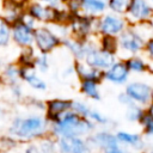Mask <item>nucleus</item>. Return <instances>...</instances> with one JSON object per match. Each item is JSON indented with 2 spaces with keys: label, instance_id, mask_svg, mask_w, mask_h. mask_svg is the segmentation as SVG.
<instances>
[{
  "label": "nucleus",
  "instance_id": "1",
  "mask_svg": "<svg viewBox=\"0 0 153 153\" xmlns=\"http://www.w3.org/2000/svg\"><path fill=\"white\" fill-rule=\"evenodd\" d=\"M91 128H92L91 122H88L86 118H82L74 112H68L62 117L59 116L55 120V124H54L55 133L62 136L82 135Z\"/></svg>",
  "mask_w": 153,
  "mask_h": 153
},
{
  "label": "nucleus",
  "instance_id": "2",
  "mask_svg": "<svg viewBox=\"0 0 153 153\" xmlns=\"http://www.w3.org/2000/svg\"><path fill=\"white\" fill-rule=\"evenodd\" d=\"M61 8L53 7L50 5L39 2L37 0H29L25 5V12L29 13L37 23L42 24H56L59 23Z\"/></svg>",
  "mask_w": 153,
  "mask_h": 153
},
{
  "label": "nucleus",
  "instance_id": "3",
  "mask_svg": "<svg viewBox=\"0 0 153 153\" xmlns=\"http://www.w3.org/2000/svg\"><path fill=\"white\" fill-rule=\"evenodd\" d=\"M44 128H45V122L41 117L32 116L27 118H17L13 122L10 131L17 136L29 139L42 134Z\"/></svg>",
  "mask_w": 153,
  "mask_h": 153
},
{
  "label": "nucleus",
  "instance_id": "4",
  "mask_svg": "<svg viewBox=\"0 0 153 153\" xmlns=\"http://www.w3.org/2000/svg\"><path fill=\"white\" fill-rule=\"evenodd\" d=\"M33 44L41 53L48 54L61 44V37L48 24L37 25L33 29Z\"/></svg>",
  "mask_w": 153,
  "mask_h": 153
},
{
  "label": "nucleus",
  "instance_id": "5",
  "mask_svg": "<svg viewBox=\"0 0 153 153\" xmlns=\"http://www.w3.org/2000/svg\"><path fill=\"white\" fill-rule=\"evenodd\" d=\"M127 26V20L116 13H103L99 16L97 20L98 31L102 35L117 36L120 35Z\"/></svg>",
  "mask_w": 153,
  "mask_h": 153
},
{
  "label": "nucleus",
  "instance_id": "6",
  "mask_svg": "<svg viewBox=\"0 0 153 153\" xmlns=\"http://www.w3.org/2000/svg\"><path fill=\"white\" fill-rule=\"evenodd\" d=\"M126 16L131 23L147 22L153 17V5L149 0H131Z\"/></svg>",
  "mask_w": 153,
  "mask_h": 153
},
{
  "label": "nucleus",
  "instance_id": "7",
  "mask_svg": "<svg viewBox=\"0 0 153 153\" xmlns=\"http://www.w3.org/2000/svg\"><path fill=\"white\" fill-rule=\"evenodd\" d=\"M33 29L19 19L11 24V41L22 48L31 47L33 44Z\"/></svg>",
  "mask_w": 153,
  "mask_h": 153
},
{
  "label": "nucleus",
  "instance_id": "8",
  "mask_svg": "<svg viewBox=\"0 0 153 153\" xmlns=\"http://www.w3.org/2000/svg\"><path fill=\"white\" fill-rule=\"evenodd\" d=\"M93 23H94V18L82 14V13H75L72 14L67 26L71 29L72 33L78 38H85L93 29Z\"/></svg>",
  "mask_w": 153,
  "mask_h": 153
},
{
  "label": "nucleus",
  "instance_id": "9",
  "mask_svg": "<svg viewBox=\"0 0 153 153\" xmlns=\"http://www.w3.org/2000/svg\"><path fill=\"white\" fill-rule=\"evenodd\" d=\"M84 59L86 60L87 66L94 67L98 69L99 68H109L115 62L112 53H109L104 49H96L93 47H91L87 50Z\"/></svg>",
  "mask_w": 153,
  "mask_h": 153
},
{
  "label": "nucleus",
  "instance_id": "10",
  "mask_svg": "<svg viewBox=\"0 0 153 153\" xmlns=\"http://www.w3.org/2000/svg\"><path fill=\"white\" fill-rule=\"evenodd\" d=\"M117 42H118V45H121V48L130 53H136L143 47L142 37L131 29H124L120 33Z\"/></svg>",
  "mask_w": 153,
  "mask_h": 153
},
{
  "label": "nucleus",
  "instance_id": "11",
  "mask_svg": "<svg viewBox=\"0 0 153 153\" xmlns=\"http://www.w3.org/2000/svg\"><path fill=\"white\" fill-rule=\"evenodd\" d=\"M24 12H25V5H22V4L14 2V1L2 0L0 16L8 24H13V23L18 22L22 18Z\"/></svg>",
  "mask_w": 153,
  "mask_h": 153
},
{
  "label": "nucleus",
  "instance_id": "12",
  "mask_svg": "<svg viewBox=\"0 0 153 153\" xmlns=\"http://www.w3.org/2000/svg\"><path fill=\"white\" fill-rule=\"evenodd\" d=\"M60 149L62 153H87V146L76 136H63L60 141Z\"/></svg>",
  "mask_w": 153,
  "mask_h": 153
},
{
  "label": "nucleus",
  "instance_id": "13",
  "mask_svg": "<svg viewBox=\"0 0 153 153\" xmlns=\"http://www.w3.org/2000/svg\"><path fill=\"white\" fill-rule=\"evenodd\" d=\"M108 10L105 0H81L80 13L90 17H99Z\"/></svg>",
  "mask_w": 153,
  "mask_h": 153
},
{
  "label": "nucleus",
  "instance_id": "14",
  "mask_svg": "<svg viewBox=\"0 0 153 153\" xmlns=\"http://www.w3.org/2000/svg\"><path fill=\"white\" fill-rule=\"evenodd\" d=\"M149 93H151V88L141 82L130 84L127 87V96L130 99H135L140 103H146L149 98Z\"/></svg>",
  "mask_w": 153,
  "mask_h": 153
},
{
  "label": "nucleus",
  "instance_id": "15",
  "mask_svg": "<svg viewBox=\"0 0 153 153\" xmlns=\"http://www.w3.org/2000/svg\"><path fill=\"white\" fill-rule=\"evenodd\" d=\"M61 43H63L68 48V50L78 59H84L87 50L92 47L90 44L82 43L78 38H63V39H61Z\"/></svg>",
  "mask_w": 153,
  "mask_h": 153
},
{
  "label": "nucleus",
  "instance_id": "16",
  "mask_svg": "<svg viewBox=\"0 0 153 153\" xmlns=\"http://www.w3.org/2000/svg\"><path fill=\"white\" fill-rule=\"evenodd\" d=\"M128 75V68L126 66V63L123 62H114L108 72L104 74V78H106L108 80L115 81V82H123L127 79Z\"/></svg>",
  "mask_w": 153,
  "mask_h": 153
},
{
  "label": "nucleus",
  "instance_id": "17",
  "mask_svg": "<svg viewBox=\"0 0 153 153\" xmlns=\"http://www.w3.org/2000/svg\"><path fill=\"white\" fill-rule=\"evenodd\" d=\"M72 105V102L69 100H61V99H55L48 103V112L49 116L53 120H56L60 114H62L63 111H66L67 109H69Z\"/></svg>",
  "mask_w": 153,
  "mask_h": 153
},
{
  "label": "nucleus",
  "instance_id": "18",
  "mask_svg": "<svg viewBox=\"0 0 153 153\" xmlns=\"http://www.w3.org/2000/svg\"><path fill=\"white\" fill-rule=\"evenodd\" d=\"M78 68V72L79 74L84 78V79H87V80H93V81H98L99 79H102L104 76V74L98 69V68H94V67H85L82 65H78L76 66Z\"/></svg>",
  "mask_w": 153,
  "mask_h": 153
},
{
  "label": "nucleus",
  "instance_id": "19",
  "mask_svg": "<svg viewBox=\"0 0 153 153\" xmlns=\"http://www.w3.org/2000/svg\"><path fill=\"white\" fill-rule=\"evenodd\" d=\"M130 1L131 0H108L106 6H108V10H110L112 13L122 16V14H126V12L128 11Z\"/></svg>",
  "mask_w": 153,
  "mask_h": 153
},
{
  "label": "nucleus",
  "instance_id": "20",
  "mask_svg": "<svg viewBox=\"0 0 153 153\" xmlns=\"http://www.w3.org/2000/svg\"><path fill=\"white\" fill-rule=\"evenodd\" d=\"M11 42V24L0 16V47H7Z\"/></svg>",
  "mask_w": 153,
  "mask_h": 153
},
{
  "label": "nucleus",
  "instance_id": "21",
  "mask_svg": "<svg viewBox=\"0 0 153 153\" xmlns=\"http://www.w3.org/2000/svg\"><path fill=\"white\" fill-rule=\"evenodd\" d=\"M93 140L103 148L105 147H109V146H112V145H117V139L111 135V134H108V133H99L97 134Z\"/></svg>",
  "mask_w": 153,
  "mask_h": 153
},
{
  "label": "nucleus",
  "instance_id": "22",
  "mask_svg": "<svg viewBox=\"0 0 153 153\" xmlns=\"http://www.w3.org/2000/svg\"><path fill=\"white\" fill-rule=\"evenodd\" d=\"M81 90H82V92H85L87 96H90V97H92V98H94V99H99V93H98V90H97V81L85 79V80L82 81Z\"/></svg>",
  "mask_w": 153,
  "mask_h": 153
},
{
  "label": "nucleus",
  "instance_id": "23",
  "mask_svg": "<svg viewBox=\"0 0 153 153\" xmlns=\"http://www.w3.org/2000/svg\"><path fill=\"white\" fill-rule=\"evenodd\" d=\"M117 45H118V42H117V38H115V36L103 35V38H102V47L103 48L102 49L114 54L117 49Z\"/></svg>",
  "mask_w": 153,
  "mask_h": 153
},
{
  "label": "nucleus",
  "instance_id": "24",
  "mask_svg": "<svg viewBox=\"0 0 153 153\" xmlns=\"http://www.w3.org/2000/svg\"><path fill=\"white\" fill-rule=\"evenodd\" d=\"M116 139L120 140V141H122V142L133 145V146H140V143H141V139H140L139 135H136V134H129V133H124V131H120L117 134Z\"/></svg>",
  "mask_w": 153,
  "mask_h": 153
},
{
  "label": "nucleus",
  "instance_id": "25",
  "mask_svg": "<svg viewBox=\"0 0 153 153\" xmlns=\"http://www.w3.org/2000/svg\"><path fill=\"white\" fill-rule=\"evenodd\" d=\"M126 66L128 69L135 71V72H142L145 69V62L139 57H131L126 62Z\"/></svg>",
  "mask_w": 153,
  "mask_h": 153
},
{
  "label": "nucleus",
  "instance_id": "26",
  "mask_svg": "<svg viewBox=\"0 0 153 153\" xmlns=\"http://www.w3.org/2000/svg\"><path fill=\"white\" fill-rule=\"evenodd\" d=\"M33 66H37V67L39 68V71H42V72L47 71V69H48V67H49L47 54H45V53H41V55L35 56V60H33Z\"/></svg>",
  "mask_w": 153,
  "mask_h": 153
},
{
  "label": "nucleus",
  "instance_id": "27",
  "mask_svg": "<svg viewBox=\"0 0 153 153\" xmlns=\"http://www.w3.org/2000/svg\"><path fill=\"white\" fill-rule=\"evenodd\" d=\"M142 116H143V114H142L141 109H139V108L135 106V105H130V106H129V109H128V111H127V117H128L129 120H131V121H137V120H141Z\"/></svg>",
  "mask_w": 153,
  "mask_h": 153
},
{
  "label": "nucleus",
  "instance_id": "28",
  "mask_svg": "<svg viewBox=\"0 0 153 153\" xmlns=\"http://www.w3.org/2000/svg\"><path fill=\"white\" fill-rule=\"evenodd\" d=\"M5 74H6V76H7L10 80L14 81V80H17V78L19 76V68L16 67V66H13V65H10V66L6 67Z\"/></svg>",
  "mask_w": 153,
  "mask_h": 153
},
{
  "label": "nucleus",
  "instance_id": "29",
  "mask_svg": "<svg viewBox=\"0 0 153 153\" xmlns=\"http://www.w3.org/2000/svg\"><path fill=\"white\" fill-rule=\"evenodd\" d=\"M71 108H73V109L76 111V114H80V115H82L84 117H87V116H88L90 109H88L85 104H82V103H72Z\"/></svg>",
  "mask_w": 153,
  "mask_h": 153
},
{
  "label": "nucleus",
  "instance_id": "30",
  "mask_svg": "<svg viewBox=\"0 0 153 153\" xmlns=\"http://www.w3.org/2000/svg\"><path fill=\"white\" fill-rule=\"evenodd\" d=\"M142 123L145 126V129L148 134H153V118L149 117L148 115L142 116Z\"/></svg>",
  "mask_w": 153,
  "mask_h": 153
},
{
  "label": "nucleus",
  "instance_id": "31",
  "mask_svg": "<svg viewBox=\"0 0 153 153\" xmlns=\"http://www.w3.org/2000/svg\"><path fill=\"white\" fill-rule=\"evenodd\" d=\"M37 1L50 5V6L56 7V8H63L65 7V0H37Z\"/></svg>",
  "mask_w": 153,
  "mask_h": 153
},
{
  "label": "nucleus",
  "instance_id": "32",
  "mask_svg": "<svg viewBox=\"0 0 153 153\" xmlns=\"http://www.w3.org/2000/svg\"><path fill=\"white\" fill-rule=\"evenodd\" d=\"M104 149V153H127L124 152L123 149H121L118 147V145H112V146H109V147H105L103 148Z\"/></svg>",
  "mask_w": 153,
  "mask_h": 153
},
{
  "label": "nucleus",
  "instance_id": "33",
  "mask_svg": "<svg viewBox=\"0 0 153 153\" xmlns=\"http://www.w3.org/2000/svg\"><path fill=\"white\" fill-rule=\"evenodd\" d=\"M87 117H91V118L96 120L97 122H105V121H106V118H104L102 115H99L98 112H96V111H93V110H90V112H88V116H87Z\"/></svg>",
  "mask_w": 153,
  "mask_h": 153
},
{
  "label": "nucleus",
  "instance_id": "34",
  "mask_svg": "<svg viewBox=\"0 0 153 153\" xmlns=\"http://www.w3.org/2000/svg\"><path fill=\"white\" fill-rule=\"evenodd\" d=\"M146 50L148 53V55L151 57H153V38H151L147 43H146Z\"/></svg>",
  "mask_w": 153,
  "mask_h": 153
},
{
  "label": "nucleus",
  "instance_id": "35",
  "mask_svg": "<svg viewBox=\"0 0 153 153\" xmlns=\"http://www.w3.org/2000/svg\"><path fill=\"white\" fill-rule=\"evenodd\" d=\"M26 153H39V152H38V149H37L36 147H33V146H31V147H29V148H27V151H26Z\"/></svg>",
  "mask_w": 153,
  "mask_h": 153
},
{
  "label": "nucleus",
  "instance_id": "36",
  "mask_svg": "<svg viewBox=\"0 0 153 153\" xmlns=\"http://www.w3.org/2000/svg\"><path fill=\"white\" fill-rule=\"evenodd\" d=\"M8 1H14V2H18V4H22V5H26V2L29 0H8Z\"/></svg>",
  "mask_w": 153,
  "mask_h": 153
},
{
  "label": "nucleus",
  "instance_id": "37",
  "mask_svg": "<svg viewBox=\"0 0 153 153\" xmlns=\"http://www.w3.org/2000/svg\"><path fill=\"white\" fill-rule=\"evenodd\" d=\"M148 116L153 118V104L149 106V110H148Z\"/></svg>",
  "mask_w": 153,
  "mask_h": 153
},
{
  "label": "nucleus",
  "instance_id": "38",
  "mask_svg": "<svg viewBox=\"0 0 153 153\" xmlns=\"http://www.w3.org/2000/svg\"><path fill=\"white\" fill-rule=\"evenodd\" d=\"M1 4H2V0H0V11H1Z\"/></svg>",
  "mask_w": 153,
  "mask_h": 153
},
{
  "label": "nucleus",
  "instance_id": "39",
  "mask_svg": "<svg viewBox=\"0 0 153 153\" xmlns=\"http://www.w3.org/2000/svg\"><path fill=\"white\" fill-rule=\"evenodd\" d=\"M149 2H151V4H152V5H153V0H149Z\"/></svg>",
  "mask_w": 153,
  "mask_h": 153
},
{
  "label": "nucleus",
  "instance_id": "40",
  "mask_svg": "<svg viewBox=\"0 0 153 153\" xmlns=\"http://www.w3.org/2000/svg\"><path fill=\"white\" fill-rule=\"evenodd\" d=\"M105 1H108V0H105Z\"/></svg>",
  "mask_w": 153,
  "mask_h": 153
},
{
  "label": "nucleus",
  "instance_id": "41",
  "mask_svg": "<svg viewBox=\"0 0 153 153\" xmlns=\"http://www.w3.org/2000/svg\"><path fill=\"white\" fill-rule=\"evenodd\" d=\"M152 94H153V93H152Z\"/></svg>",
  "mask_w": 153,
  "mask_h": 153
}]
</instances>
